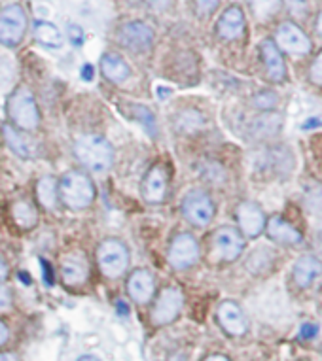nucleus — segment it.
<instances>
[{
  "instance_id": "4c0bfd02",
  "label": "nucleus",
  "mask_w": 322,
  "mask_h": 361,
  "mask_svg": "<svg viewBox=\"0 0 322 361\" xmlns=\"http://www.w3.org/2000/svg\"><path fill=\"white\" fill-rule=\"evenodd\" d=\"M315 335H316V326H313V324H307V326H304V329H302V337L313 338Z\"/></svg>"
},
{
  "instance_id": "f03ea898",
  "label": "nucleus",
  "mask_w": 322,
  "mask_h": 361,
  "mask_svg": "<svg viewBox=\"0 0 322 361\" xmlns=\"http://www.w3.org/2000/svg\"><path fill=\"white\" fill-rule=\"evenodd\" d=\"M57 190H59L61 201L72 210L88 208L91 202L95 201V185L88 174L80 171L66 172L65 176L61 178Z\"/></svg>"
},
{
  "instance_id": "c03bdc74",
  "label": "nucleus",
  "mask_w": 322,
  "mask_h": 361,
  "mask_svg": "<svg viewBox=\"0 0 322 361\" xmlns=\"http://www.w3.org/2000/svg\"><path fill=\"white\" fill-rule=\"evenodd\" d=\"M157 95H160L161 99H165V97H171V89L157 87Z\"/></svg>"
},
{
  "instance_id": "de8ad7c7",
  "label": "nucleus",
  "mask_w": 322,
  "mask_h": 361,
  "mask_svg": "<svg viewBox=\"0 0 322 361\" xmlns=\"http://www.w3.org/2000/svg\"><path fill=\"white\" fill-rule=\"evenodd\" d=\"M78 361H99L95 355H82V357H78Z\"/></svg>"
},
{
  "instance_id": "a19ab883",
  "label": "nucleus",
  "mask_w": 322,
  "mask_h": 361,
  "mask_svg": "<svg viewBox=\"0 0 322 361\" xmlns=\"http://www.w3.org/2000/svg\"><path fill=\"white\" fill-rule=\"evenodd\" d=\"M0 361H19L18 355L12 354V352H2L0 354Z\"/></svg>"
},
{
  "instance_id": "bb28decb",
  "label": "nucleus",
  "mask_w": 322,
  "mask_h": 361,
  "mask_svg": "<svg viewBox=\"0 0 322 361\" xmlns=\"http://www.w3.org/2000/svg\"><path fill=\"white\" fill-rule=\"evenodd\" d=\"M180 130H186V133H191V130H197L199 127H203L205 119L201 114L193 112V110H188V112H182L179 116V121H177Z\"/></svg>"
},
{
  "instance_id": "1a4fd4ad",
  "label": "nucleus",
  "mask_w": 322,
  "mask_h": 361,
  "mask_svg": "<svg viewBox=\"0 0 322 361\" xmlns=\"http://www.w3.org/2000/svg\"><path fill=\"white\" fill-rule=\"evenodd\" d=\"M235 218H237L239 231L249 238L260 237L266 231V214L260 204L252 201H243L235 208Z\"/></svg>"
},
{
  "instance_id": "a18cd8bd",
  "label": "nucleus",
  "mask_w": 322,
  "mask_h": 361,
  "mask_svg": "<svg viewBox=\"0 0 322 361\" xmlns=\"http://www.w3.org/2000/svg\"><path fill=\"white\" fill-rule=\"evenodd\" d=\"M315 27H316V32H318V35L322 36V12L318 13V18H316V23H315Z\"/></svg>"
},
{
  "instance_id": "9d476101",
  "label": "nucleus",
  "mask_w": 322,
  "mask_h": 361,
  "mask_svg": "<svg viewBox=\"0 0 322 361\" xmlns=\"http://www.w3.org/2000/svg\"><path fill=\"white\" fill-rule=\"evenodd\" d=\"M182 302H184V295L179 288H165L155 299L152 322L155 326H165L174 322V318L180 314Z\"/></svg>"
},
{
  "instance_id": "72a5a7b5",
  "label": "nucleus",
  "mask_w": 322,
  "mask_h": 361,
  "mask_svg": "<svg viewBox=\"0 0 322 361\" xmlns=\"http://www.w3.org/2000/svg\"><path fill=\"white\" fill-rule=\"evenodd\" d=\"M12 305V295H10V290L6 286L0 284V310H6Z\"/></svg>"
},
{
  "instance_id": "0eeeda50",
  "label": "nucleus",
  "mask_w": 322,
  "mask_h": 361,
  "mask_svg": "<svg viewBox=\"0 0 322 361\" xmlns=\"http://www.w3.org/2000/svg\"><path fill=\"white\" fill-rule=\"evenodd\" d=\"M182 214L190 224L197 225V227H205L215 218V202L209 197V193H205L201 190H193L184 197Z\"/></svg>"
},
{
  "instance_id": "f8f14e48",
  "label": "nucleus",
  "mask_w": 322,
  "mask_h": 361,
  "mask_svg": "<svg viewBox=\"0 0 322 361\" xmlns=\"http://www.w3.org/2000/svg\"><path fill=\"white\" fill-rule=\"evenodd\" d=\"M118 38L127 49H131L135 54H144L154 44V30L143 21H129L119 29Z\"/></svg>"
},
{
  "instance_id": "9b49d317",
  "label": "nucleus",
  "mask_w": 322,
  "mask_h": 361,
  "mask_svg": "<svg viewBox=\"0 0 322 361\" xmlns=\"http://www.w3.org/2000/svg\"><path fill=\"white\" fill-rule=\"evenodd\" d=\"M197 259H199V244L196 237H191L190 233L177 235L169 248V263L174 269H188L196 265Z\"/></svg>"
},
{
  "instance_id": "f257e3e1",
  "label": "nucleus",
  "mask_w": 322,
  "mask_h": 361,
  "mask_svg": "<svg viewBox=\"0 0 322 361\" xmlns=\"http://www.w3.org/2000/svg\"><path fill=\"white\" fill-rule=\"evenodd\" d=\"M74 154L82 165L93 172L108 171L114 159L112 146L99 135H84L78 138L74 142Z\"/></svg>"
},
{
  "instance_id": "49530a36",
  "label": "nucleus",
  "mask_w": 322,
  "mask_h": 361,
  "mask_svg": "<svg viewBox=\"0 0 322 361\" xmlns=\"http://www.w3.org/2000/svg\"><path fill=\"white\" fill-rule=\"evenodd\" d=\"M169 361H186V357L182 354H174L169 357Z\"/></svg>"
},
{
  "instance_id": "4468645a",
  "label": "nucleus",
  "mask_w": 322,
  "mask_h": 361,
  "mask_svg": "<svg viewBox=\"0 0 322 361\" xmlns=\"http://www.w3.org/2000/svg\"><path fill=\"white\" fill-rule=\"evenodd\" d=\"M260 55H262L269 80L275 83L285 82L287 80V65H285L282 51L277 48V44L273 40H263L260 44Z\"/></svg>"
},
{
  "instance_id": "4be33fe9",
  "label": "nucleus",
  "mask_w": 322,
  "mask_h": 361,
  "mask_svg": "<svg viewBox=\"0 0 322 361\" xmlns=\"http://www.w3.org/2000/svg\"><path fill=\"white\" fill-rule=\"evenodd\" d=\"M2 133H4V138H6L8 146L12 148L13 154L19 155V157H23V159L35 157V142L25 137L23 133H19V130L16 129V127H12V125H4V127H2Z\"/></svg>"
},
{
  "instance_id": "39448f33",
  "label": "nucleus",
  "mask_w": 322,
  "mask_h": 361,
  "mask_svg": "<svg viewBox=\"0 0 322 361\" xmlns=\"http://www.w3.org/2000/svg\"><path fill=\"white\" fill-rule=\"evenodd\" d=\"M245 250V238L235 227H220L213 235L210 255L216 261H235Z\"/></svg>"
},
{
  "instance_id": "f704fd0d",
  "label": "nucleus",
  "mask_w": 322,
  "mask_h": 361,
  "mask_svg": "<svg viewBox=\"0 0 322 361\" xmlns=\"http://www.w3.org/2000/svg\"><path fill=\"white\" fill-rule=\"evenodd\" d=\"M10 78H12V66L4 59H0V83L4 85Z\"/></svg>"
},
{
  "instance_id": "20e7f679",
  "label": "nucleus",
  "mask_w": 322,
  "mask_h": 361,
  "mask_svg": "<svg viewBox=\"0 0 322 361\" xmlns=\"http://www.w3.org/2000/svg\"><path fill=\"white\" fill-rule=\"evenodd\" d=\"M97 259H99V267H101L105 276L118 279L127 271L129 252H127L124 243H119L116 238H107V240H102L99 250H97Z\"/></svg>"
},
{
  "instance_id": "6e6552de",
  "label": "nucleus",
  "mask_w": 322,
  "mask_h": 361,
  "mask_svg": "<svg viewBox=\"0 0 322 361\" xmlns=\"http://www.w3.org/2000/svg\"><path fill=\"white\" fill-rule=\"evenodd\" d=\"M275 44H277V48L290 55H307L313 48L309 36L305 35L304 29L294 21H285L277 27Z\"/></svg>"
},
{
  "instance_id": "c9c22d12",
  "label": "nucleus",
  "mask_w": 322,
  "mask_h": 361,
  "mask_svg": "<svg viewBox=\"0 0 322 361\" xmlns=\"http://www.w3.org/2000/svg\"><path fill=\"white\" fill-rule=\"evenodd\" d=\"M169 2L171 0H144V4L152 8V10H163V8L169 6Z\"/></svg>"
},
{
  "instance_id": "ea45409f",
  "label": "nucleus",
  "mask_w": 322,
  "mask_h": 361,
  "mask_svg": "<svg viewBox=\"0 0 322 361\" xmlns=\"http://www.w3.org/2000/svg\"><path fill=\"white\" fill-rule=\"evenodd\" d=\"M8 337H10V331H8V327L0 322V346L6 343Z\"/></svg>"
},
{
  "instance_id": "dca6fc26",
  "label": "nucleus",
  "mask_w": 322,
  "mask_h": 361,
  "mask_svg": "<svg viewBox=\"0 0 322 361\" xmlns=\"http://www.w3.org/2000/svg\"><path fill=\"white\" fill-rule=\"evenodd\" d=\"M245 13L239 6L227 8L226 12L222 13V18L218 19V25H216V32L224 40H239L241 36L245 35Z\"/></svg>"
},
{
  "instance_id": "b1692460",
  "label": "nucleus",
  "mask_w": 322,
  "mask_h": 361,
  "mask_svg": "<svg viewBox=\"0 0 322 361\" xmlns=\"http://www.w3.org/2000/svg\"><path fill=\"white\" fill-rule=\"evenodd\" d=\"M35 36L36 40L48 46V48H61L63 46V35L55 25L48 23V21H38L35 25Z\"/></svg>"
},
{
  "instance_id": "423d86ee",
  "label": "nucleus",
  "mask_w": 322,
  "mask_h": 361,
  "mask_svg": "<svg viewBox=\"0 0 322 361\" xmlns=\"http://www.w3.org/2000/svg\"><path fill=\"white\" fill-rule=\"evenodd\" d=\"M27 30V16L19 4H10L0 12V44L8 48L18 46Z\"/></svg>"
},
{
  "instance_id": "a211bd4d",
  "label": "nucleus",
  "mask_w": 322,
  "mask_h": 361,
  "mask_svg": "<svg viewBox=\"0 0 322 361\" xmlns=\"http://www.w3.org/2000/svg\"><path fill=\"white\" fill-rule=\"evenodd\" d=\"M322 276V263L315 255H302L296 263H294L292 279L298 288L305 290L311 284H315L316 280Z\"/></svg>"
},
{
  "instance_id": "a878e982",
  "label": "nucleus",
  "mask_w": 322,
  "mask_h": 361,
  "mask_svg": "<svg viewBox=\"0 0 322 361\" xmlns=\"http://www.w3.org/2000/svg\"><path fill=\"white\" fill-rule=\"evenodd\" d=\"M282 6V0H249L252 16L258 21H269Z\"/></svg>"
},
{
  "instance_id": "5701e85b",
  "label": "nucleus",
  "mask_w": 322,
  "mask_h": 361,
  "mask_svg": "<svg viewBox=\"0 0 322 361\" xmlns=\"http://www.w3.org/2000/svg\"><path fill=\"white\" fill-rule=\"evenodd\" d=\"M12 216L13 221L21 227V229H30L35 227L38 221V212L32 202L29 201H18L12 207Z\"/></svg>"
},
{
  "instance_id": "393cba45",
  "label": "nucleus",
  "mask_w": 322,
  "mask_h": 361,
  "mask_svg": "<svg viewBox=\"0 0 322 361\" xmlns=\"http://www.w3.org/2000/svg\"><path fill=\"white\" fill-rule=\"evenodd\" d=\"M36 195L40 199L46 208H52L54 210L57 207V199H59V190H57V184L52 176L42 178L38 185H36Z\"/></svg>"
},
{
  "instance_id": "c85d7f7f",
  "label": "nucleus",
  "mask_w": 322,
  "mask_h": 361,
  "mask_svg": "<svg viewBox=\"0 0 322 361\" xmlns=\"http://www.w3.org/2000/svg\"><path fill=\"white\" fill-rule=\"evenodd\" d=\"M252 102H254V106L260 108V110H271V108L277 104V95L271 93V91H260V93L252 99Z\"/></svg>"
},
{
  "instance_id": "37998d69",
  "label": "nucleus",
  "mask_w": 322,
  "mask_h": 361,
  "mask_svg": "<svg viewBox=\"0 0 322 361\" xmlns=\"http://www.w3.org/2000/svg\"><path fill=\"white\" fill-rule=\"evenodd\" d=\"M205 361H229L226 357V355H220V354H215V355H209V357H207V360Z\"/></svg>"
},
{
  "instance_id": "7ed1b4c3",
  "label": "nucleus",
  "mask_w": 322,
  "mask_h": 361,
  "mask_svg": "<svg viewBox=\"0 0 322 361\" xmlns=\"http://www.w3.org/2000/svg\"><path fill=\"white\" fill-rule=\"evenodd\" d=\"M8 116L18 129L35 130L40 123V112L29 89L19 87L8 99Z\"/></svg>"
},
{
  "instance_id": "cd10ccee",
  "label": "nucleus",
  "mask_w": 322,
  "mask_h": 361,
  "mask_svg": "<svg viewBox=\"0 0 322 361\" xmlns=\"http://www.w3.org/2000/svg\"><path fill=\"white\" fill-rule=\"evenodd\" d=\"M133 116L141 121V125H144V129L148 130L150 135H155V118L148 108L143 106V104H135L133 106Z\"/></svg>"
},
{
  "instance_id": "412c9836",
  "label": "nucleus",
  "mask_w": 322,
  "mask_h": 361,
  "mask_svg": "<svg viewBox=\"0 0 322 361\" xmlns=\"http://www.w3.org/2000/svg\"><path fill=\"white\" fill-rule=\"evenodd\" d=\"M101 71H102V76L114 83L126 82L127 78L131 76V68H129V65H127L126 61L116 54L102 55Z\"/></svg>"
},
{
  "instance_id": "c756f323",
  "label": "nucleus",
  "mask_w": 322,
  "mask_h": 361,
  "mask_svg": "<svg viewBox=\"0 0 322 361\" xmlns=\"http://www.w3.org/2000/svg\"><path fill=\"white\" fill-rule=\"evenodd\" d=\"M220 4V0H196V12L201 18H207L210 13L215 12L216 8Z\"/></svg>"
},
{
  "instance_id": "2eb2a0df",
  "label": "nucleus",
  "mask_w": 322,
  "mask_h": 361,
  "mask_svg": "<svg viewBox=\"0 0 322 361\" xmlns=\"http://www.w3.org/2000/svg\"><path fill=\"white\" fill-rule=\"evenodd\" d=\"M266 231L271 240L282 244V246H298L304 243L302 231H298L288 219L280 218V216H273L266 221Z\"/></svg>"
},
{
  "instance_id": "7c9ffc66",
  "label": "nucleus",
  "mask_w": 322,
  "mask_h": 361,
  "mask_svg": "<svg viewBox=\"0 0 322 361\" xmlns=\"http://www.w3.org/2000/svg\"><path fill=\"white\" fill-rule=\"evenodd\" d=\"M309 80L315 85H322V51L315 57L309 66Z\"/></svg>"
},
{
  "instance_id": "aec40b11",
  "label": "nucleus",
  "mask_w": 322,
  "mask_h": 361,
  "mask_svg": "<svg viewBox=\"0 0 322 361\" xmlns=\"http://www.w3.org/2000/svg\"><path fill=\"white\" fill-rule=\"evenodd\" d=\"M154 276L146 269H138L127 280V291L135 302H148L154 295Z\"/></svg>"
},
{
  "instance_id": "79ce46f5",
  "label": "nucleus",
  "mask_w": 322,
  "mask_h": 361,
  "mask_svg": "<svg viewBox=\"0 0 322 361\" xmlns=\"http://www.w3.org/2000/svg\"><path fill=\"white\" fill-rule=\"evenodd\" d=\"M8 274V265L2 261V257H0V279H6Z\"/></svg>"
},
{
  "instance_id": "6ab92c4d",
  "label": "nucleus",
  "mask_w": 322,
  "mask_h": 361,
  "mask_svg": "<svg viewBox=\"0 0 322 361\" xmlns=\"http://www.w3.org/2000/svg\"><path fill=\"white\" fill-rule=\"evenodd\" d=\"M90 267L82 254H68L61 261V276L66 286H82L88 280Z\"/></svg>"
},
{
  "instance_id": "473e14b6",
  "label": "nucleus",
  "mask_w": 322,
  "mask_h": 361,
  "mask_svg": "<svg viewBox=\"0 0 322 361\" xmlns=\"http://www.w3.org/2000/svg\"><path fill=\"white\" fill-rule=\"evenodd\" d=\"M68 38H71L72 46H76V48H80L82 44H84V30H82V27H78V25H68Z\"/></svg>"
},
{
  "instance_id": "e433bc0d",
  "label": "nucleus",
  "mask_w": 322,
  "mask_h": 361,
  "mask_svg": "<svg viewBox=\"0 0 322 361\" xmlns=\"http://www.w3.org/2000/svg\"><path fill=\"white\" fill-rule=\"evenodd\" d=\"M40 263H42V269H44V280H46V284H54V274H52V267L48 265V263H46V261H40Z\"/></svg>"
},
{
  "instance_id": "2f4dec72",
  "label": "nucleus",
  "mask_w": 322,
  "mask_h": 361,
  "mask_svg": "<svg viewBox=\"0 0 322 361\" xmlns=\"http://www.w3.org/2000/svg\"><path fill=\"white\" fill-rule=\"evenodd\" d=\"M287 8L290 10L292 16H299V18H304L305 13H307V0H282Z\"/></svg>"
},
{
  "instance_id": "58836bf2",
  "label": "nucleus",
  "mask_w": 322,
  "mask_h": 361,
  "mask_svg": "<svg viewBox=\"0 0 322 361\" xmlns=\"http://www.w3.org/2000/svg\"><path fill=\"white\" fill-rule=\"evenodd\" d=\"M93 74H95V71H93V66L91 65H85L84 68H82V76H84L85 82H91V80H93Z\"/></svg>"
},
{
  "instance_id": "ddd939ff",
  "label": "nucleus",
  "mask_w": 322,
  "mask_h": 361,
  "mask_svg": "<svg viewBox=\"0 0 322 361\" xmlns=\"http://www.w3.org/2000/svg\"><path fill=\"white\" fill-rule=\"evenodd\" d=\"M218 324L222 326V329L232 335V337H243L249 329V322H246L245 312L241 310L237 302L233 301H224L218 307Z\"/></svg>"
},
{
  "instance_id": "f3484780",
  "label": "nucleus",
  "mask_w": 322,
  "mask_h": 361,
  "mask_svg": "<svg viewBox=\"0 0 322 361\" xmlns=\"http://www.w3.org/2000/svg\"><path fill=\"white\" fill-rule=\"evenodd\" d=\"M167 171L161 165L152 166L146 176H144L143 182V195L148 202H161L165 199V193H167Z\"/></svg>"
}]
</instances>
